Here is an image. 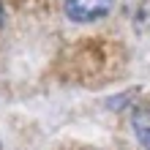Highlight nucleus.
<instances>
[{
	"label": "nucleus",
	"mask_w": 150,
	"mask_h": 150,
	"mask_svg": "<svg viewBox=\"0 0 150 150\" xmlns=\"http://www.w3.org/2000/svg\"><path fill=\"white\" fill-rule=\"evenodd\" d=\"M115 0H66V14L74 22H96L112 11Z\"/></svg>",
	"instance_id": "1"
},
{
	"label": "nucleus",
	"mask_w": 150,
	"mask_h": 150,
	"mask_svg": "<svg viewBox=\"0 0 150 150\" xmlns=\"http://www.w3.org/2000/svg\"><path fill=\"white\" fill-rule=\"evenodd\" d=\"M3 16H6V11H3V6H0V25H3Z\"/></svg>",
	"instance_id": "3"
},
{
	"label": "nucleus",
	"mask_w": 150,
	"mask_h": 150,
	"mask_svg": "<svg viewBox=\"0 0 150 150\" xmlns=\"http://www.w3.org/2000/svg\"><path fill=\"white\" fill-rule=\"evenodd\" d=\"M131 126H134L137 139L145 147H150V101H142L134 107V115H131Z\"/></svg>",
	"instance_id": "2"
}]
</instances>
